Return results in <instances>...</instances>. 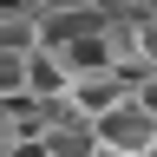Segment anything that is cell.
I'll return each mask as SVG.
<instances>
[{"mask_svg":"<svg viewBox=\"0 0 157 157\" xmlns=\"http://www.w3.org/2000/svg\"><path fill=\"white\" fill-rule=\"evenodd\" d=\"M92 137H98V157H144V151H151V137H157V124L124 98L118 111L92 118Z\"/></svg>","mask_w":157,"mask_h":157,"instance_id":"6da1fadb","label":"cell"},{"mask_svg":"<svg viewBox=\"0 0 157 157\" xmlns=\"http://www.w3.org/2000/svg\"><path fill=\"white\" fill-rule=\"evenodd\" d=\"M124 98H131V85H124L118 72H85V78H72V85H66V105L85 118V124H92V118H105V111H118Z\"/></svg>","mask_w":157,"mask_h":157,"instance_id":"7a4b0ae2","label":"cell"},{"mask_svg":"<svg viewBox=\"0 0 157 157\" xmlns=\"http://www.w3.org/2000/svg\"><path fill=\"white\" fill-rule=\"evenodd\" d=\"M0 52H7V59H33L39 52V20H33V7H0Z\"/></svg>","mask_w":157,"mask_h":157,"instance_id":"3957f363","label":"cell"},{"mask_svg":"<svg viewBox=\"0 0 157 157\" xmlns=\"http://www.w3.org/2000/svg\"><path fill=\"white\" fill-rule=\"evenodd\" d=\"M20 85H26V59H7V52H0V105L20 98Z\"/></svg>","mask_w":157,"mask_h":157,"instance_id":"277c9868","label":"cell"},{"mask_svg":"<svg viewBox=\"0 0 157 157\" xmlns=\"http://www.w3.org/2000/svg\"><path fill=\"white\" fill-rule=\"evenodd\" d=\"M144 157H157V137H151V151H144Z\"/></svg>","mask_w":157,"mask_h":157,"instance_id":"5b68a950","label":"cell"}]
</instances>
